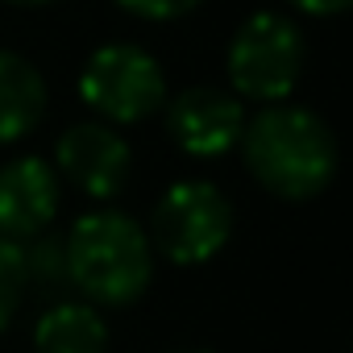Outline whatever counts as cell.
<instances>
[{"label": "cell", "mask_w": 353, "mask_h": 353, "mask_svg": "<svg viewBox=\"0 0 353 353\" xmlns=\"http://www.w3.org/2000/svg\"><path fill=\"white\" fill-rule=\"evenodd\" d=\"M237 145L258 188L287 204L316 200L332 183L341 162L328 121L287 100L262 104L254 117H245Z\"/></svg>", "instance_id": "cell-1"}, {"label": "cell", "mask_w": 353, "mask_h": 353, "mask_svg": "<svg viewBox=\"0 0 353 353\" xmlns=\"http://www.w3.org/2000/svg\"><path fill=\"white\" fill-rule=\"evenodd\" d=\"M63 270L92 307H129L154 283V245L133 216L96 208L67 229Z\"/></svg>", "instance_id": "cell-2"}, {"label": "cell", "mask_w": 353, "mask_h": 353, "mask_svg": "<svg viewBox=\"0 0 353 353\" xmlns=\"http://www.w3.org/2000/svg\"><path fill=\"white\" fill-rule=\"evenodd\" d=\"M307 67V42L303 30L283 17V13H254L237 26L229 54H225V71H229V92L241 100H258V104H279L287 100Z\"/></svg>", "instance_id": "cell-3"}, {"label": "cell", "mask_w": 353, "mask_h": 353, "mask_svg": "<svg viewBox=\"0 0 353 353\" xmlns=\"http://www.w3.org/2000/svg\"><path fill=\"white\" fill-rule=\"evenodd\" d=\"M145 237L174 266H204L233 237V204L208 179H179L158 196Z\"/></svg>", "instance_id": "cell-4"}, {"label": "cell", "mask_w": 353, "mask_h": 353, "mask_svg": "<svg viewBox=\"0 0 353 353\" xmlns=\"http://www.w3.org/2000/svg\"><path fill=\"white\" fill-rule=\"evenodd\" d=\"M79 100L108 125H141L166 104V71L137 42H104L79 71Z\"/></svg>", "instance_id": "cell-5"}, {"label": "cell", "mask_w": 353, "mask_h": 353, "mask_svg": "<svg viewBox=\"0 0 353 353\" xmlns=\"http://www.w3.org/2000/svg\"><path fill=\"white\" fill-rule=\"evenodd\" d=\"M50 166L59 170V179H67L88 200H112L129 183L133 150H129V141L121 137L117 125L79 121L54 141V162Z\"/></svg>", "instance_id": "cell-6"}, {"label": "cell", "mask_w": 353, "mask_h": 353, "mask_svg": "<svg viewBox=\"0 0 353 353\" xmlns=\"http://www.w3.org/2000/svg\"><path fill=\"white\" fill-rule=\"evenodd\" d=\"M166 133L192 158H221L229 150H237L241 129H245V104L241 96L225 92V88H183L179 96H166Z\"/></svg>", "instance_id": "cell-7"}, {"label": "cell", "mask_w": 353, "mask_h": 353, "mask_svg": "<svg viewBox=\"0 0 353 353\" xmlns=\"http://www.w3.org/2000/svg\"><path fill=\"white\" fill-rule=\"evenodd\" d=\"M63 208V179L59 170L38 158L21 154L0 166V237L9 241H38Z\"/></svg>", "instance_id": "cell-8"}, {"label": "cell", "mask_w": 353, "mask_h": 353, "mask_svg": "<svg viewBox=\"0 0 353 353\" xmlns=\"http://www.w3.org/2000/svg\"><path fill=\"white\" fill-rule=\"evenodd\" d=\"M46 117V79L42 71L17 54L0 46V145H13L30 137Z\"/></svg>", "instance_id": "cell-9"}, {"label": "cell", "mask_w": 353, "mask_h": 353, "mask_svg": "<svg viewBox=\"0 0 353 353\" xmlns=\"http://www.w3.org/2000/svg\"><path fill=\"white\" fill-rule=\"evenodd\" d=\"M34 353H108V324L100 307L63 299L34 324Z\"/></svg>", "instance_id": "cell-10"}, {"label": "cell", "mask_w": 353, "mask_h": 353, "mask_svg": "<svg viewBox=\"0 0 353 353\" xmlns=\"http://www.w3.org/2000/svg\"><path fill=\"white\" fill-rule=\"evenodd\" d=\"M26 250L9 237H0V332H5L26 295Z\"/></svg>", "instance_id": "cell-11"}, {"label": "cell", "mask_w": 353, "mask_h": 353, "mask_svg": "<svg viewBox=\"0 0 353 353\" xmlns=\"http://www.w3.org/2000/svg\"><path fill=\"white\" fill-rule=\"evenodd\" d=\"M117 5L141 21H174V17H188L192 9H200L204 0H117Z\"/></svg>", "instance_id": "cell-12"}, {"label": "cell", "mask_w": 353, "mask_h": 353, "mask_svg": "<svg viewBox=\"0 0 353 353\" xmlns=\"http://www.w3.org/2000/svg\"><path fill=\"white\" fill-rule=\"evenodd\" d=\"M287 5L307 13V17H336V13H345L353 5V0H287Z\"/></svg>", "instance_id": "cell-13"}, {"label": "cell", "mask_w": 353, "mask_h": 353, "mask_svg": "<svg viewBox=\"0 0 353 353\" xmlns=\"http://www.w3.org/2000/svg\"><path fill=\"white\" fill-rule=\"evenodd\" d=\"M5 5H13V9H46L54 0H5Z\"/></svg>", "instance_id": "cell-14"}, {"label": "cell", "mask_w": 353, "mask_h": 353, "mask_svg": "<svg viewBox=\"0 0 353 353\" xmlns=\"http://www.w3.org/2000/svg\"><path fill=\"white\" fill-rule=\"evenodd\" d=\"M179 353H208V349H179Z\"/></svg>", "instance_id": "cell-15"}]
</instances>
